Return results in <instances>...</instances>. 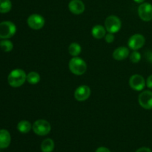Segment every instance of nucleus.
Segmentation results:
<instances>
[{
    "label": "nucleus",
    "instance_id": "f257e3e1",
    "mask_svg": "<svg viewBox=\"0 0 152 152\" xmlns=\"http://www.w3.org/2000/svg\"><path fill=\"white\" fill-rule=\"evenodd\" d=\"M27 80V75L22 69H14L9 74L7 82L11 87L18 88L22 86Z\"/></svg>",
    "mask_w": 152,
    "mask_h": 152
},
{
    "label": "nucleus",
    "instance_id": "f03ea898",
    "mask_svg": "<svg viewBox=\"0 0 152 152\" xmlns=\"http://www.w3.org/2000/svg\"><path fill=\"white\" fill-rule=\"evenodd\" d=\"M69 70L75 75H83L87 70V65L86 62L81 58L74 56L69 61L68 64Z\"/></svg>",
    "mask_w": 152,
    "mask_h": 152
},
{
    "label": "nucleus",
    "instance_id": "7ed1b4c3",
    "mask_svg": "<svg viewBox=\"0 0 152 152\" xmlns=\"http://www.w3.org/2000/svg\"><path fill=\"white\" fill-rule=\"evenodd\" d=\"M16 32V27L10 21H4L0 23V39L11 38Z\"/></svg>",
    "mask_w": 152,
    "mask_h": 152
},
{
    "label": "nucleus",
    "instance_id": "20e7f679",
    "mask_svg": "<svg viewBox=\"0 0 152 152\" xmlns=\"http://www.w3.org/2000/svg\"><path fill=\"white\" fill-rule=\"evenodd\" d=\"M122 26L120 19L117 16L111 15L108 16L105 21V28L108 33L115 34L118 32Z\"/></svg>",
    "mask_w": 152,
    "mask_h": 152
},
{
    "label": "nucleus",
    "instance_id": "39448f33",
    "mask_svg": "<svg viewBox=\"0 0 152 152\" xmlns=\"http://www.w3.org/2000/svg\"><path fill=\"white\" fill-rule=\"evenodd\" d=\"M33 131L39 136H45L50 132V124L45 120H38L34 123L32 126Z\"/></svg>",
    "mask_w": 152,
    "mask_h": 152
},
{
    "label": "nucleus",
    "instance_id": "423d86ee",
    "mask_svg": "<svg viewBox=\"0 0 152 152\" xmlns=\"http://www.w3.org/2000/svg\"><path fill=\"white\" fill-rule=\"evenodd\" d=\"M140 18L145 22L152 20V5L150 3H142L138 7Z\"/></svg>",
    "mask_w": 152,
    "mask_h": 152
},
{
    "label": "nucleus",
    "instance_id": "0eeeda50",
    "mask_svg": "<svg viewBox=\"0 0 152 152\" xmlns=\"http://www.w3.org/2000/svg\"><path fill=\"white\" fill-rule=\"evenodd\" d=\"M145 37L142 34H134L129 39L128 45L133 50H137L140 49L141 48H142V46L145 44Z\"/></svg>",
    "mask_w": 152,
    "mask_h": 152
},
{
    "label": "nucleus",
    "instance_id": "6e6552de",
    "mask_svg": "<svg viewBox=\"0 0 152 152\" xmlns=\"http://www.w3.org/2000/svg\"><path fill=\"white\" fill-rule=\"evenodd\" d=\"M145 80L143 77L140 74H134L131 77L129 80V86L133 90L137 91H140L143 90L145 88Z\"/></svg>",
    "mask_w": 152,
    "mask_h": 152
},
{
    "label": "nucleus",
    "instance_id": "1a4fd4ad",
    "mask_svg": "<svg viewBox=\"0 0 152 152\" xmlns=\"http://www.w3.org/2000/svg\"><path fill=\"white\" fill-rule=\"evenodd\" d=\"M28 26L33 30H39L45 25V19L39 14H32L28 18Z\"/></svg>",
    "mask_w": 152,
    "mask_h": 152
},
{
    "label": "nucleus",
    "instance_id": "9d476101",
    "mask_svg": "<svg viewBox=\"0 0 152 152\" xmlns=\"http://www.w3.org/2000/svg\"><path fill=\"white\" fill-rule=\"evenodd\" d=\"M138 101L141 107L145 109H152V91H145L139 95Z\"/></svg>",
    "mask_w": 152,
    "mask_h": 152
},
{
    "label": "nucleus",
    "instance_id": "9b49d317",
    "mask_svg": "<svg viewBox=\"0 0 152 152\" xmlns=\"http://www.w3.org/2000/svg\"><path fill=\"white\" fill-rule=\"evenodd\" d=\"M91 95V89L87 86H80L74 92V97L77 101L83 102L89 98Z\"/></svg>",
    "mask_w": 152,
    "mask_h": 152
},
{
    "label": "nucleus",
    "instance_id": "f8f14e48",
    "mask_svg": "<svg viewBox=\"0 0 152 152\" xmlns=\"http://www.w3.org/2000/svg\"><path fill=\"white\" fill-rule=\"evenodd\" d=\"M69 10L74 14H81L85 10V4L81 0H71L68 4Z\"/></svg>",
    "mask_w": 152,
    "mask_h": 152
},
{
    "label": "nucleus",
    "instance_id": "ddd939ff",
    "mask_svg": "<svg viewBox=\"0 0 152 152\" xmlns=\"http://www.w3.org/2000/svg\"><path fill=\"white\" fill-rule=\"evenodd\" d=\"M11 137L8 131L5 129L0 130V148H6L10 145Z\"/></svg>",
    "mask_w": 152,
    "mask_h": 152
},
{
    "label": "nucleus",
    "instance_id": "4468645a",
    "mask_svg": "<svg viewBox=\"0 0 152 152\" xmlns=\"http://www.w3.org/2000/svg\"><path fill=\"white\" fill-rule=\"evenodd\" d=\"M129 56V50L126 47H120L113 52V58L116 60L121 61Z\"/></svg>",
    "mask_w": 152,
    "mask_h": 152
},
{
    "label": "nucleus",
    "instance_id": "2eb2a0df",
    "mask_svg": "<svg viewBox=\"0 0 152 152\" xmlns=\"http://www.w3.org/2000/svg\"><path fill=\"white\" fill-rule=\"evenodd\" d=\"M105 32H106L105 28L99 25L94 26L91 31L92 36L96 39H102L105 37Z\"/></svg>",
    "mask_w": 152,
    "mask_h": 152
},
{
    "label": "nucleus",
    "instance_id": "dca6fc26",
    "mask_svg": "<svg viewBox=\"0 0 152 152\" xmlns=\"http://www.w3.org/2000/svg\"><path fill=\"white\" fill-rule=\"evenodd\" d=\"M54 149V142L53 140L48 138L44 140L41 144V150L42 152H52Z\"/></svg>",
    "mask_w": 152,
    "mask_h": 152
},
{
    "label": "nucleus",
    "instance_id": "f3484780",
    "mask_svg": "<svg viewBox=\"0 0 152 152\" xmlns=\"http://www.w3.org/2000/svg\"><path fill=\"white\" fill-rule=\"evenodd\" d=\"M31 124L30 122L27 121V120H22L19 122L17 125V129L19 132L22 134H27L31 131Z\"/></svg>",
    "mask_w": 152,
    "mask_h": 152
},
{
    "label": "nucleus",
    "instance_id": "a211bd4d",
    "mask_svg": "<svg viewBox=\"0 0 152 152\" xmlns=\"http://www.w3.org/2000/svg\"><path fill=\"white\" fill-rule=\"evenodd\" d=\"M81 46H80V44L77 42H73L71 43L69 45V48H68V52H69L71 56H77L80 53H81Z\"/></svg>",
    "mask_w": 152,
    "mask_h": 152
},
{
    "label": "nucleus",
    "instance_id": "6ab92c4d",
    "mask_svg": "<svg viewBox=\"0 0 152 152\" xmlns=\"http://www.w3.org/2000/svg\"><path fill=\"white\" fill-rule=\"evenodd\" d=\"M27 81L31 85H36L39 83L40 81V76L38 73L35 72V71H32L30 72L29 74L27 75Z\"/></svg>",
    "mask_w": 152,
    "mask_h": 152
},
{
    "label": "nucleus",
    "instance_id": "aec40b11",
    "mask_svg": "<svg viewBox=\"0 0 152 152\" xmlns=\"http://www.w3.org/2000/svg\"><path fill=\"white\" fill-rule=\"evenodd\" d=\"M0 48L4 52H10L13 50V45L12 42H10L7 39H5L0 41Z\"/></svg>",
    "mask_w": 152,
    "mask_h": 152
},
{
    "label": "nucleus",
    "instance_id": "412c9836",
    "mask_svg": "<svg viewBox=\"0 0 152 152\" xmlns=\"http://www.w3.org/2000/svg\"><path fill=\"white\" fill-rule=\"evenodd\" d=\"M12 4L10 0H0V13H6L11 10Z\"/></svg>",
    "mask_w": 152,
    "mask_h": 152
},
{
    "label": "nucleus",
    "instance_id": "4be33fe9",
    "mask_svg": "<svg viewBox=\"0 0 152 152\" xmlns=\"http://www.w3.org/2000/svg\"><path fill=\"white\" fill-rule=\"evenodd\" d=\"M141 59V54L137 50H134L130 54V60L133 63H137L140 61Z\"/></svg>",
    "mask_w": 152,
    "mask_h": 152
},
{
    "label": "nucleus",
    "instance_id": "5701e85b",
    "mask_svg": "<svg viewBox=\"0 0 152 152\" xmlns=\"http://www.w3.org/2000/svg\"><path fill=\"white\" fill-rule=\"evenodd\" d=\"M105 40L106 42L108 43H111L114 42V36L113 34H111V33H108V34H105Z\"/></svg>",
    "mask_w": 152,
    "mask_h": 152
},
{
    "label": "nucleus",
    "instance_id": "b1692460",
    "mask_svg": "<svg viewBox=\"0 0 152 152\" xmlns=\"http://www.w3.org/2000/svg\"><path fill=\"white\" fill-rule=\"evenodd\" d=\"M146 86L148 88L152 89V75H150L146 80Z\"/></svg>",
    "mask_w": 152,
    "mask_h": 152
},
{
    "label": "nucleus",
    "instance_id": "393cba45",
    "mask_svg": "<svg viewBox=\"0 0 152 152\" xmlns=\"http://www.w3.org/2000/svg\"><path fill=\"white\" fill-rule=\"evenodd\" d=\"M136 152H152L150 148H146V147H142V148H139Z\"/></svg>",
    "mask_w": 152,
    "mask_h": 152
},
{
    "label": "nucleus",
    "instance_id": "a878e982",
    "mask_svg": "<svg viewBox=\"0 0 152 152\" xmlns=\"http://www.w3.org/2000/svg\"><path fill=\"white\" fill-rule=\"evenodd\" d=\"M96 152H111L109 149H108L107 148H105V147H99V148H97Z\"/></svg>",
    "mask_w": 152,
    "mask_h": 152
},
{
    "label": "nucleus",
    "instance_id": "bb28decb",
    "mask_svg": "<svg viewBox=\"0 0 152 152\" xmlns=\"http://www.w3.org/2000/svg\"><path fill=\"white\" fill-rule=\"evenodd\" d=\"M147 59L149 62H152V52H150V53H148V55H147Z\"/></svg>",
    "mask_w": 152,
    "mask_h": 152
},
{
    "label": "nucleus",
    "instance_id": "cd10ccee",
    "mask_svg": "<svg viewBox=\"0 0 152 152\" xmlns=\"http://www.w3.org/2000/svg\"><path fill=\"white\" fill-rule=\"evenodd\" d=\"M134 1L137 3H142L145 0H134Z\"/></svg>",
    "mask_w": 152,
    "mask_h": 152
}]
</instances>
